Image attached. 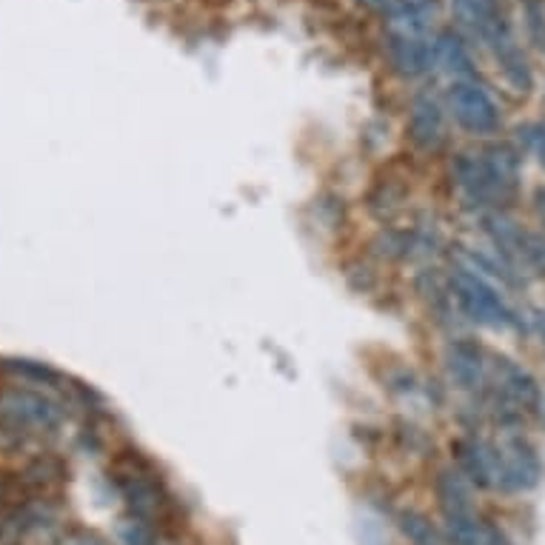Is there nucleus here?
I'll return each instance as SVG.
<instances>
[{
	"mask_svg": "<svg viewBox=\"0 0 545 545\" xmlns=\"http://www.w3.org/2000/svg\"><path fill=\"white\" fill-rule=\"evenodd\" d=\"M454 15L474 38H480L486 46H491V52L500 60L520 49L514 43L500 0H454Z\"/></svg>",
	"mask_w": 545,
	"mask_h": 545,
	"instance_id": "1",
	"label": "nucleus"
},
{
	"mask_svg": "<svg viewBox=\"0 0 545 545\" xmlns=\"http://www.w3.org/2000/svg\"><path fill=\"white\" fill-rule=\"evenodd\" d=\"M0 420L23 434H49L63 423V409L40 391L9 389L0 394Z\"/></svg>",
	"mask_w": 545,
	"mask_h": 545,
	"instance_id": "2",
	"label": "nucleus"
},
{
	"mask_svg": "<svg viewBox=\"0 0 545 545\" xmlns=\"http://www.w3.org/2000/svg\"><path fill=\"white\" fill-rule=\"evenodd\" d=\"M451 286H454V297L460 300L463 312L468 317H474L477 323L494 326V329L514 323V314L506 306V300L494 292V286L488 283L486 277L468 272V269H460L451 277Z\"/></svg>",
	"mask_w": 545,
	"mask_h": 545,
	"instance_id": "3",
	"label": "nucleus"
},
{
	"mask_svg": "<svg viewBox=\"0 0 545 545\" xmlns=\"http://www.w3.org/2000/svg\"><path fill=\"white\" fill-rule=\"evenodd\" d=\"M451 109H454V117L457 123L474 132V135H491L497 132L500 126V112H497V103L491 100L486 89L474 80H457L451 86Z\"/></svg>",
	"mask_w": 545,
	"mask_h": 545,
	"instance_id": "4",
	"label": "nucleus"
},
{
	"mask_svg": "<svg viewBox=\"0 0 545 545\" xmlns=\"http://www.w3.org/2000/svg\"><path fill=\"white\" fill-rule=\"evenodd\" d=\"M494 451H497V463H500V488L503 491H528L540 483V460L523 437L506 434L500 443H494Z\"/></svg>",
	"mask_w": 545,
	"mask_h": 545,
	"instance_id": "5",
	"label": "nucleus"
},
{
	"mask_svg": "<svg viewBox=\"0 0 545 545\" xmlns=\"http://www.w3.org/2000/svg\"><path fill=\"white\" fill-rule=\"evenodd\" d=\"M437 20V0H391L386 32L391 40H426Z\"/></svg>",
	"mask_w": 545,
	"mask_h": 545,
	"instance_id": "6",
	"label": "nucleus"
},
{
	"mask_svg": "<svg viewBox=\"0 0 545 545\" xmlns=\"http://www.w3.org/2000/svg\"><path fill=\"white\" fill-rule=\"evenodd\" d=\"M409 137L414 146L426 149V152H434L443 137H446V115H443V106L440 100L423 92L417 98L411 100V112H409Z\"/></svg>",
	"mask_w": 545,
	"mask_h": 545,
	"instance_id": "7",
	"label": "nucleus"
},
{
	"mask_svg": "<svg viewBox=\"0 0 545 545\" xmlns=\"http://www.w3.org/2000/svg\"><path fill=\"white\" fill-rule=\"evenodd\" d=\"M494 383H497L500 400H503L506 406H511L517 414L537 409V403H540V389H537V380H534L523 366H517V363H511V360H497Z\"/></svg>",
	"mask_w": 545,
	"mask_h": 545,
	"instance_id": "8",
	"label": "nucleus"
},
{
	"mask_svg": "<svg viewBox=\"0 0 545 545\" xmlns=\"http://www.w3.org/2000/svg\"><path fill=\"white\" fill-rule=\"evenodd\" d=\"M454 180L460 186V192L466 195L468 203L474 206H486L500 200L497 195V186L488 175V166L483 155H460L454 160Z\"/></svg>",
	"mask_w": 545,
	"mask_h": 545,
	"instance_id": "9",
	"label": "nucleus"
},
{
	"mask_svg": "<svg viewBox=\"0 0 545 545\" xmlns=\"http://www.w3.org/2000/svg\"><path fill=\"white\" fill-rule=\"evenodd\" d=\"M446 369L448 377L457 383V389L474 391L483 386L486 380V363H483V351L477 349L474 343L457 340L451 343L446 351Z\"/></svg>",
	"mask_w": 545,
	"mask_h": 545,
	"instance_id": "10",
	"label": "nucleus"
},
{
	"mask_svg": "<svg viewBox=\"0 0 545 545\" xmlns=\"http://www.w3.org/2000/svg\"><path fill=\"white\" fill-rule=\"evenodd\" d=\"M446 537L451 545H508L506 534L483 520L477 511L463 517H448Z\"/></svg>",
	"mask_w": 545,
	"mask_h": 545,
	"instance_id": "11",
	"label": "nucleus"
},
{
	"mask_svg": "<svg viewBox=\"0 0 545 545\" xmlns=\"http://www.w3.org/2000/svg\"><path fill=\"white\" fill-rule=\"evenodd\" d=\"M437 503H440V511H443V520L477 511L474 508V494H471V480L463 471H454V468L440 471V477H437Z\"/></svg>",
	"mask_w": 545,
	"mask_h": 545,
	"instance_id": "12",
	"label": "nucleus"
},
{
	"mask_svg": "<svg viewBox=\"0 0 545 545\" xmlns=\"http://www.w3.org/2000/svg\"><path fill=\"white\" fill-rule=\"evenodd\" d=\"M389 55L394 69L406 78H417L426 75L434 66V40H391L389 38Z\"/></svg>",
	"mask_w": 545,
	"mask_h": 545,
	"instance_id": "13",
	"label": "nucleus"
},
{
	"mask_svg": "<svg viewBox=\"0 0 545 545\" xmlns=\"http://www.w3.org/2000/svg\"><path fill=\"white\" fill-rule=\"evenodd\" d=\"M120 494H123L126 506L132 511V517H140L146 523L160 511V491L146 474H137V471L123 474L120 477Z\"/></svg>",
	"mask_w": 545,
	"mask_h": 545,
	"instance_id": "14",
	"label": "nucleus"
},
{
	"mask_svg": "<svg viewBox=\"0 0 545 545\" xmlns=\"http://www.w3.org/2000/svg\"><path fill=\"white\" fill-rule=\"evenodd\" d=\"M483 160H486L488 175L497 186L500 200L511 195L517 189V180H520V157H517V152L506 143H494L483 152Z\"/></svg>",
	"mask_w": 545,
	"mask_h": 545,
	"instance_id": "15",
	"label": "nucleus"
},
{
	"mask_svg": "<svg viewBox=\"0 0 545 545\" xmlns=\"http://www.w3.org/2000/svg\"><path fill=\"white\" fill-rule=\"evenodd\" d=\"M40 500L0 511V545H29L32 528L38 523Z\"/></svg>",
	"mask_w": 545,
	"mask_h": 545,
	"instance_id": "16",
	"label": "nucleus"
},
{
	"mask_svg": "<svg viewBox=\"0 0 545 545\" xmlns=\"http://www.w3.org/2000/svg\"><path fill=\"white\" fill-rule=\"evenodd\" d=\"M486 232L488 237H491V243L497 246V252L503 254L506 260H520V263H526L528 232H523V229H520L511 217L500 215V212L488 215Z\"/></svg>",
	"mask_w": 545,
	"mask_h": 545,
	"instance_id": "17",
	"label": "nucleus"
},
{
	"mask_svg": "<svg viewBox=\"0 0 545 545\" xmlns=\"http://www.w3.org/2000/svg\"><path fill=\"white\" fill-rule=\"evenodd\" d=\"M434 66L443 69L451 78L466 80L474 75V63L468 58L463 40L457 38L454 32H443L434 40Z\"/></svg>",
	"mask_w": 545,
	"mask_h": 545,
	"instance_id": "18",
	"label": "nucleus"
},
{
	"mask_svg": "<svg viewBox=\"0 0 545 545\" xmlns=\"http://www.w3.org/2000/svg\"><path fill=\"white\" fill-rule=\"evenodd\" d=\"M400 531L414 545H451L446 534H440L437 528L431 526L429 517H423L420 511H403L400 514Z\"/></svg>",
	"mask_w": 545,
	"mask_h": 545,
	"instance_id": "19",
	"label": "nucleus"
},
{
	"mask_svg": "<svg viewBox=\"0 0 545 545\" xmlns=\"http://www.w3.org/2000/svg\"><path fill=\"white\" fill-rule=\"evenodd\" d=\"M117 540L120 545H157L152 537V528L140 517H129L117 526Z\"/></svg>",
	"mask_w": 545,
	"mask_h": 545,
	"instance_id": "20",
	"label": "nucleus"
},
{
	"mask_svg": "<svg viewBox=\"0 0 545 545\" xmlns=\"http://www.w3.org/2000/svg\"><path fill=\"white\" fill-rule=\"evenodd\" d=\"M526 263L545 272V237L540 234H528L526 237Z\"/></svg>",
	"mask_w": 545,
	"mask_h": 545,
	"instance_id": "21",
	"label": "nucleus"
},
{
	"mask_svg": "<svg viewBox=\"0 0 545 545\" xmlns=\"http://www.w3.org/2000/svg\"><path fill=\"white\" fill-rule=\"evenodd\" d=\"M531 146H534V152H537V157H540V163L545 166V123H540V126H534L531 129Z\"/></svg>",
	"mask_w": 545,
	"mask_h": 545,
	"instance_id": "22",
	"label": "nucleus"
},
{
	"mask_svg": "<svg viewBox=\"0 0 545 545\" xmlns=\"http://www.w3.org/2000/svg\"><path fill=\"white\" fill-rule=\"evenodd\" d=\"M60 545H106L100 537L95 534H72V537H66Z\"/></svg>",
	"mask_w": 545,
	"mask_h": 545,
	"instance_id": "23",
	"label": "nucleus"
},
{
	"mask_svg": "<svg viewBox=\"0 0 545 545\" xmlns=\"http://www.w3.org/2000/svg\"><path fill=\"white\" fill-rule=\"evenodd\" d=\"M9 494H12V480L6 474H0V508L9 500Z\"/></svg>",
	"mask_w": 545,
	"mask_h": 545,
	"instance_id": "24",
	"label": "nucleus"
},
{
	"mask_svg": "<svg viewBox=\"0 0 545 545\" xmlns=\"http://www.w3.org/2000/svg\"><path fill=\"white\" fill-rule=\"evenodd\" d=\"M534 206H537V215H540V220H543V226H545V186L543 189H537Z\"/></svg>",
	"mask_w": 545,
	"mask_h": 545,
	"instance_id": "25",
	"label": "nucleus"
},
{
	"mask_svg": "<svg viewBox=\"0 0 545 545\" xmlns=\"http://www.w3.org/2000/svg\"><path fill=\"white\" fill-rule=\"evenodd\" d=\"M363 6H371V9H389L391 0H360Z\"/></svg>",
	"mask_w": 545,
	"mask_h": 545,
	"instance_id": "26",
	"label": "nucleus"
}]
</instances>
